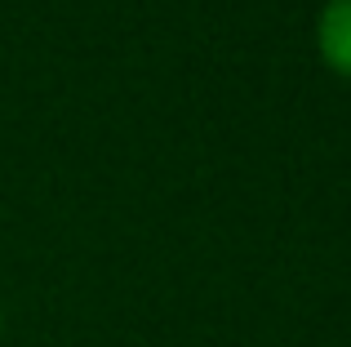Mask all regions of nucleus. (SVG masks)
I'll return each instance as SVG.
<instances>
[{
  "label": "nucleus",
  "mask_w": 351,
  "mask_h": 347,
  "mask_svg": "<svg viewBox=\"0 0 351 347\" xmlns=\"http://www.w3.org/2000/svg\"><path fill=\"white\" fill-rule=\"evenodd\" d=\"M316 49L329 71L351 80V0H329L316 18Z\"/></svg>",
  "instance_id": "nucleus-1"
},
{
  "label": "nucleus",
  "mask_w": 351,
  "mask_h": 347,
  "mask_svg": "<svg viewBox=\"0 0 351 347\" xmlns=\"http://www.w3.org/2000/svg\"><path fill=\"white\" fill-rule=\"evenodd\" d=\"M0 325H5V316H0Z\"/></svg>",
  "instance_id": "nucleus-2"
}]
</instances>
